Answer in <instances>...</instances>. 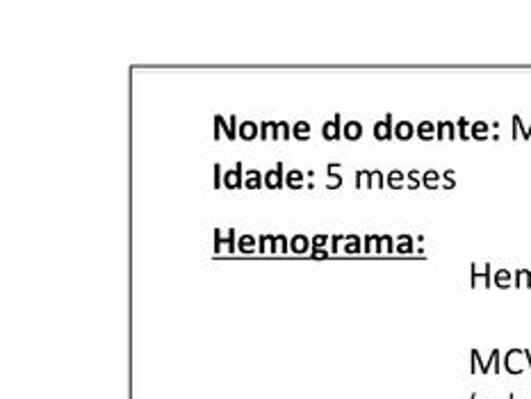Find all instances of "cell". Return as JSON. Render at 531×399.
<instances>
[{"label": "cell", "mask_w": 531, "mask_h": 399, "mask_svg": "<svg viewBox=\"0 0 531 399\" xmlns=\"http://www.w3.org/2000/svg\"><path fill=\"white\" fill-rule=\"evenodd\" d=\"M310 242H313V249H326V244H328V235H315V238L310 240ZM313 249H310V251H313Z\"/></svg>", "instance_id": "cell-35"}, {"label": "cell", "mask_w": 531, "mask_h": 399, "mask_svg": "<svg viewBox=\"0 0 531 399\" xmlns=\"http://www.w3.org/2000/svg\"><path fill=\"white\" fill-rule=\"evenodd\" d=\"M242 171H244V164L242 162H235V169L223 174V187H228V190H240V187H244Z\"/></svg>", "instance_id": "cell-3"}, {"label": "cell", "mask_w": 531, "mask_h": 399, "mask_svg": "<svg viewBox=\"0 0 531 399\" xmlns=\"http://www.w3.org/2000/svg\"><path fill=\"white\" fill-rule=\"evenodd\" d=\"M372 178H374V187H379V190L385 185V178L381 171H372Z\"/></svg>", "instance_id": "cell-39"}, {"label": "cell", "mask_w": 531, "mask_h": 399, "mask_svg": "<svg viewBox=\"0 0 531 399\" xmlns=\"http://www.w3.org/2000/svg\"><path fill=\"white\" fill-rule=\"evenodd\" d=\"M379 240H381V235H365L363 251L370 253V256H376V253H379Z\"/></svg>", "instance_id": "cell-27"}, {"label": "cell", "mask_w": 531, "mask_h": 399, "mask_svg": "<svg viewBox=\"0 0 531 399\" xmlns=\"http://www.w3.org/2000/svg\"><path fill=\"white\" fill-rule=\"evenodd\" d=\"M479 280H484V288H486V290H488L490 285H493V267H490V262H486V265H484V271L477 269L475 262L469 265V285H472V288H477V285H479Z\"/></svg>", "instance_id": "cell-2"}, {"label": "cell", "mask_w": 531, "mask_h": 399, "mask_svg": "<svg viewBox=\"0 0 531 399\" xmlns=\"http://www.w3.org/2000/svg\"><path fill=\"white\" fill-rule=\"evenodd\" d=\"M456 128H458V139L467 142V139L472 137V124H467V119H465V117H460V119H458Z\"/></svg>", "instance_id": "cell-30"}, {"label": "cell", "mask_w": 531, "mask_h": 399, "mask_svg": "<svg viewBox=\"0 0 531 399\" xmlns=\"http://www.w3.org/2000/svg\"><path fill=\"white\" fill-rule=\"evenodd\" d=\"M342 137L349 139V142H356V139L363 137V126L358 124V121H346L344 126H342Z\"/></svg>", "instance_id": "cell-11"}, {"label": "cell", "mask_w": 531, "mask_h": 399, "mask_svg": "<svg viewBox=\"0 0 531 399\" xmlns=\"http://www.w3.org/2000/svg\"><path fill=\"white\" fill-rule=\"evenodd\" d=\"M442 174H438L436 169H429L422 174V185L427 187V190H438V187H442Z\"/></svg>", "instance_id": "cell-13"}, {"label": "cell", "mask_w": 531, "mask_h": 399, "mask_svg": "<svg viewBox=\"0 0 531 399\" xmlns=\"http://www.w3.org/2000/svg\"><path fill=\"white\" fill-rule=\"evenodd\" d=\"M221 133H226V137L230 139V142H232V139H238V137H240V135L235 133V130H232L230 121H226V119L221 117V114H217V117H214V139L221 137Z\"/></svg>", "instance_id": "cell-8"}, {"label": "cell", "mask_w": 531, "mask_h": 399, "mask_svg": "<svg viewBox=\"0 0 531 399\" xmlns=\"http://www.w3.org/2000/svg\"><path fill=\"white\" fill-rule=\"evenodd\" d=\"M223 185V174H221V164L214 162V187H221Z\"/></svg>", "instance_id": "cell-38"}, {"label": "cell", "mask_w": 531, "mask_h": 399, "mask_svg": "<svg viewBox=\"0 0 531 399\" xmlns=\"http://www.w3.org/2000/svg\"><path fill=\"white\" fill-rule=\"evenodd\" d=\"M260 139L262 142H276V124L274 121H262L260 124Z\"/></svg>", "instance_id": "cell-25"}, {"label": "cell", "mask_w": 531, "mask_h": 399, "mask_svg": "<svg viewBox=\"0 0 531 399\" xmlns=\"http://www.w3.org/2000/svg\"><path fill=\"white\" fill-rule=\"evenodd\" d=\"M374 137L379 139V142H388V139H394L392 114H385L383 121H376V124H374Z\"/></svg>", "instance_id": "cell-4"}, {"label": "cell", "mask_w": 531, "mask_h": 399, "mask_svg": "<svg viewBox=\"0 0 531 399\" xmlns=\"http://www.w3.org/2000/svg\"><path fill=\"white\" fill-rule=\"evenodd\" d=\"M520 128H522V119L517 117V114H513V133H511V137L513 139H520L522 135H520Z\"/></svg>", "instance_id": "cell-36"}, {"label": "cell", "mask_w": 531, "mask_h": 399, "mask_svg": "<svg viewBox=\"0 0 531 399\" xmlns=\"http://www.w3.org/2000/svg\"><path fill=\"white\" fill-rule=\"evenodd\" d=\"M258 253H262V256L274 253V235H260L258 238Z\"/></svg>", "instance_id": "cell-24"}, {"label": "cell", "mask_w": 531, "mask_h": 399, "mask_svg": "<svg viewBox=\"0 0 531 399\" xmlns=\"http://www.w3.org/2000/svg\"><path fill=\"white\" fill-rule=\"evenodd\" d=\"M289 249V242L285 235H274V253L276 256H283V253H287Z\"/></svg>", "instance_id": "cell-31"}, {"label": "cell", "mask_w": 531, "mask_h": 399, "mask_svg": "<svg viewBox=\"0 0 531 399\" xmlns=\"http://www.w3.org/2000/svg\"><path fill=\"white\" fill-rule=\"evenodd\" d=\"M262 185H265V176H262L260 171L251 169L247 176H244V187H249V190H260Z\"/></svg>", "instance_id": "cell-15"}, {"label": "cell", "mask_w": 531, "mask_h": 399, "mask_svg": "<svg viewBox=\"0 0 531 399\" xmlns=\"http://www.w3.org/2000/svg\"><path fill=\"white\" fill-rule=\"evenodd\" d=\"M238 135L244 139V142H251V139L260 137V124H253V121H244L238 128Z\"/></svg>", "instance_id": "cell-10"}, {"label": "cell", "mask_w": 531, "mask_h": 399, "mask_svg": "<svg viewBox=\"0 0 531 399\" xmlns=\"http://www.w3.org/2000/svg\"><path fill=\"white\" fill-rule=\"evenodd\" d=\"M406 178H408V181H410V185H408V187H410V190H418V187L422 185V174H420V171H415V169H412V171H408V174H406Z\"/></svg>", "instance_id": "cell-32"}, {"label": "cell", "mask_w": 531, "mask_h": 399, "mask_svg": "<svg viewBox=\"0 0 531 399\" xmlns=\"http://www.w3.org/2000/svg\"><path fill=\"white\" fill-rule=\"evenodd\" d=\"M304 181H306V176L301 174L299 169L287 171V176H285V185L292 187V190H299V187H304Z\"/></svg>", "instance_id": "cell-19"}, {"label": "cell", "mask_w": 531, "mask_h": 399, "mask_svg": "<svg viewBox=\"0 0 531 399\" xmlns=\"http://www.w3.org/2000/svg\"><path fill=\"white\" fill-rule=\"evenodd\" d=\"M363 251V242L358 235H344V242H342V253H349V256H356V253Z\"/></svg>", "instance_id": "cell-12"}, {"label": "cell", "mask_w": 531, "mask_h": 399, "mask_svg": "<svg viewBox=\"0 0 531 399\" xmlns=\"http://www.w3.org/2000/svg\"><path fill=\"white\" fill-rule=\"evenodd\" d=\"M322 137L328 139V142H335V139L342 137V117L340 114H335L331 121H326V124L322 126Z\"/></svg>", "instance_id": "cell-5"}, {"label": "cell", "mask_w": 531, "mask_h": 399, "mask_svg": "<svg viewBox=\"0 0 531 399\" xmlns=\"http://www.w3.org/2000/svg\"><path fill=\"white\" fill-rule=\"evenodd\" d=\"M238 249H240V253H253V251H258V240L253 238V235H242V238H240V242H238Z\"/></svg>", "instance_id": "cell-21"}, {"label": "cell", "mask_w": 531, "mask_h": 399, "mask_svg": "<svg viewBox=\"0 0 531 399\" xmlns=\"http://www.w3.org/2000/svg\"><path fill=\"white\" fill-rule=\"evenodd\" d=\"M310 256L317 258V260H319V258H326V256H328V251H326V249H313V251H310Z\"/></svg>", "instance_id": "cell-40"}, {"label": "cell", "mask_w": 531, "mask_h": 399, "mask_svg": "<svg viewBox=\"0 0 531 399\" xmlns=\"http://www.w3.org/2000/svg\"><path fill=\"white\" fill-rule=\"evenodd\" d=\"M394 253H401V256L412 253V238H410V235H399L397 247H394Z\"/></svg>", "instance_id": "cell-23"}, {"label": "cell", "mask_w": 531, "mask_h": 399, "mask_svg": "<svg viewBox=\"0 0 531 399\" xmlns=\"http://www.w3.org/2000/svg\"><path fill=\"white\" fill-rule=\"evenodd\" d=\"M438 130H436V139L438 142H454L458 137V128H456L454 121H438Z\"/></svg>", "instance_id": "cell-7"}, {"label": "cell", "mask_w": 531, "mask_h": 399, "mask_svg": "<svg viewBox=\"0 0 531 399\" xmlns=\"http://www.w3.org/2000/svg\"><path fill=\"white\" fill-rule=\"evenodd\" d=\"M524 276H526V269H517L515 274H513V288L524 290Z\"/></svg>", "instance_id": "cell-33"}, {"label": "cell", "mask_w": 531, "mask_h": 399, "mask_svg": "<svg viewBox=\"0 0 531 399\" xmlns=\"http://www.w3.org/2000/svg\"><path fill=\"white\" fill-rule=\"evenodd\" d=\"M292 137V128L287 126V121H278L276 124V142H287Z\"/></svg>", "instance_id": "cell-29"}, {"label": "cell", "mask_w": 531, "mask_h": 399, "mask_svg": "<svg viewBox=\"0 0 531 399\" xmlns=\"http://www.w3.org/2000/svg\"><path fill=\"white\" fill-rule=\"evenodd\" d=\"M403 181H406V174H403V171H399V169H392L388 176H385V185L392 187V190H401Z\"/></svg>", "instance_id": "cell-18"}, {"label": "cell", "mask_w": 531, "mask_h": 399, "mask_svg": "<svg viewBox=\"0 0 531 399\" xmlns=\"http://www.w3.org/2000/svg\"><path fill=\"white\" fill-rule=\"evenodd\" d=\"M524 290H531V271L526 269V276H524Z\"/></svg>", "instance_id": "cell-41"}, {"label": "cell", "mask_w": 531, "mask_h": 399, "mask_svg": "<svg viewBox=\"0 0 531 399\" xmlns=\"http://www.w3.org/2000/svg\"><path fill=\"white\" fill-rule=\"evenodd\" d=\"M342 242H344V235H333L331 238V253H340Z\"/></svg>", "instance_id": "cell-37"}, {"label": "cell", "mask_w": 531, "mask_h": 399, "mask_svg": "<svg viewBox=\"0 0 531 399\" xmlns=\"http://www.w3.org/2000/svg\"><path fill=\"white\" fill-rule=\"evenodd\" d=\"M529 133H531V126H529Z\"/></svg>", "instance_id": "cell-42"}, {"label": "cell", "mask_w": 531, "mask_h": 399, "mask_svg": "<svg viewBox=\"0 0 531 399\" xmlns=\"http://www.w3.org/2000/svg\"><path fill=\"white\" fill-rule=\"evenodd\" d=\"M390 253H394L392 235H381V240H379V256H390Z\"/></svg>", "instance_id": "cell-28"}, {"label": "cell", "mask_w": 531, "mask_h": 399, "mask_svg": "<svg viewBox=\"0 0 531 399\" xmlns=\"http://www.w3.org/2000/svg\"><path fill=\"white\" fill-rule=\"evenodd\" d=\"M308 249H313V242H310L306 235H294L289 240V251L292 253H306Z\"/></svg>", "instance_id": "cell-14"}, {"label": "cell", "mask_w": 531, "mask_h": 399, "mask_svg": "<svg viewBox=\"0 0 531 399\" xmlns=\"http://www.w3.org/2000/svg\"><path fill=\"white\" fill-rule=\"evenodd\" d=\"M493 283L497 285L499 290H508V288L513 285V276H511V271H508V269H499V271H495Z\"/></svg>", "instance_id": "cell-17"}, {"label": "cell", "mask_w": 531, "mask_h": 399, "mask_svg": "<svg viewBox=\"0 0 531 399\" xmlns=\"http://www.w3.org/2000/svg\"><path fill=\"white\" fill-rule=\"evenodd\" d=\"M436 130H438V126L433 121H422L418 126V137L424 139V142H431V139H436Z\"/></svg>", "instance_id": "cell-16"}, {"label": "cell", "mask_w": 531, "mask_h": 399, "mask_svg": "<svg viewBox=\"0 0 531 399\" xmlns=\"http://www.w3.org/2000/svg\"><path fill=\"white\" fill-rule=\"evenodd\" d=\"M415 133H418V128H415L410 121H399V124L394 126V139H399V142H408Z\"/></svg>", "instance_id": "cell-9"}, {"label": "cell", "mask_w": 531, "mask_h": 399, "mask_svg": "<svg viewBox=\"0 0 531 399\" xmlns=\"http://www.w3.org/2000/svg\"><path fill=\"white\" fill-rule=\"evenodd\" d=\"M337 166H340V162H331V164L326 166V169H328V183H326L328 190H337V187L342 185V178L335 176V169H337Z\"/></svg>", "instance_id": "cell-26"}, {"label": "cell", "mask_w": 531, "mask_h": 399, "mask_svg": "<svg viewBox=\"0 0 531 399\" xmlns=\"http://www.w3.org/2000/svg\"><path fill=\"white\" fill-rule=\"evenodd\" d=\"M232 249H235V231L232 228H217L214 231V253L226 256V253H232Z\"/></svg>", "instance_id": "cell-1"}, {"label": "cell", "mask_w": 531, "mask_h": 399, "mask_svg": "<svg viewBox=\"0 0 531 399\" xmlns=\"http://www.w3.org/2000/svg\"><path fill=\"white\" fill-rule=\"evenodd\" d=\"M488 130H490V126L486 121H475L472 124V139H477V142L488 139Z\"/></svg>", "instance_id": "cell-22"}, {"label": "cell", "mask_w": 531, "mask_h": 399, "mask_svg": "<svg viewBox=\"0 0 531 399\" xmlns=\"http://www.w3.org/2000/svg\"><path fill=\"white\" fill-rule=\"evenodd\" d=\"M283 162H278L276 164V169L267 171L265 174V187H269V190H280V187L285 185V174H283Z\"/></svg>", "instance_id": "cell-6"}, {"label": "cell", "mask_w": 531, "mask_h": 399, "mask_svg": "<svg viewBox=\"0 0 531 399\" xmlns=\"http://www.w3.org/2000/svg\"><path fill=\"white\" fill-rule=\"evenodd\" d=\"M454 176H456V174H454V171H451V169H447L445 174H442V181H445V183H442V187H445V190H451V187L456 185Z\"/></svg>", "instance_id": "cell-34"}, {"label": "cell", "mask_w": 531, "mask_h": 399, "mask_svg": "<svg viewBox=\"0 0 531 399\" xmlns=\"http://www.w3.org/2000/svg\"><path fill=\"white\" fill-rule=\"evenodd\" d=\"M292 137L299 139V142L308 139L310 137V124H308V121H297V124L292 126Z\"/></svg>", "instance_id": "cell-20"}]
</instances>
